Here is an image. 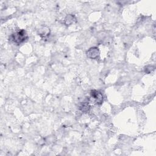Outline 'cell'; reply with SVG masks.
<instances>
[{
	"instance_id": "6da1fadb",
	"label": "cell",
	"mask_w": 156,
	"mask_h": 156,
	"mask_svg": "<svg viewBox=\"0 0 156 156\" xmlns=\"http://www.w3.org/2000/svg\"><path fill=\"white\" fill-rule=\"evenodd\" d=\"M11 40L16 44H20L23 43L24 41H25L27 38V34L24 29H21L20 30H18L15 33H13L11 35Z\"/></svg>"
},
{
	"instance_id": "7a4b0ae2",
	"label": "cell",
	"mask_w": 156,
	"mask_h": 156,
	"mask_svg": "<svg viewBox=\"0 0 156 156\" xmlns=\"http://www.w3.org/2000/svg\"><path fill=\"white\" fill-rule=\"evenodd\" d=\"M90 94H91V97L94 99V102L96 104L100 105L102 103V102H103V95L100 91H99L98 90H93L91 91Z\"/></svg>"
},
{
	"instance_id": "3957f363",
	"label": "cell",
	"mask_w": 156,
	"mask_h": 156,
	"mask_svg": "<svg viewBox=\"0 0 156 156\" xmlns=\"http://www.w3.org/2000/svg\"><path fill=\"white\" fill-rule=\"evenodd\" d=\"M87 56L89 58L96 59L99 56V50L97 47L90 48L86 52Z\"/></svg>"
},
{
	"instance_id": "277c9868",
	"label": "cell",
	"mask_w": 156,
	"mask_h": 156,
	"mask_svg": "<svg viewBox=\"0 0 156 156\" xmlns=\"http://www.w3.org/2000/svg\"><path fill=\"white\" fill-rule=\"evenodd\" d=\"M37 33L38 35H40L41 37H48L50 34V29L47 26H41L37 31Z\"/></svg>"
},
{
	"instance_id": "5b68a950",
	"label": "cell",
	"mask_w": 156,
	"mask_h": 156,
	"mask_svg": "<svg viewBox=\"0 0 156 156\" xmlns=\"http://www.w3.org/2000/svg\"><path fill=\"white\" fill-rule=\"evenodd\" d=\"M76 21V18L74 15L72 14L67 15L64 19V24L66 26L71 25Z\"/></svg>"
},
{
	"instance_id": "8992f818",
	"label": "cell",
	"mask_w": 156,
	"mask_h": 156,
	"mask_svg": "<svg viewBox=\"0 0 156 156\" xmlns=\"http://www.w3.org/2000/svg\"><path fill=\"white\" fill-rule=\"evenodd\" d=\"M79 109L80 110L81 112H83V113H87L90 111V105L89 104V100L88 99V100L83 101V102H82L79 106Z\"/></svg>"
}]
</instances>
